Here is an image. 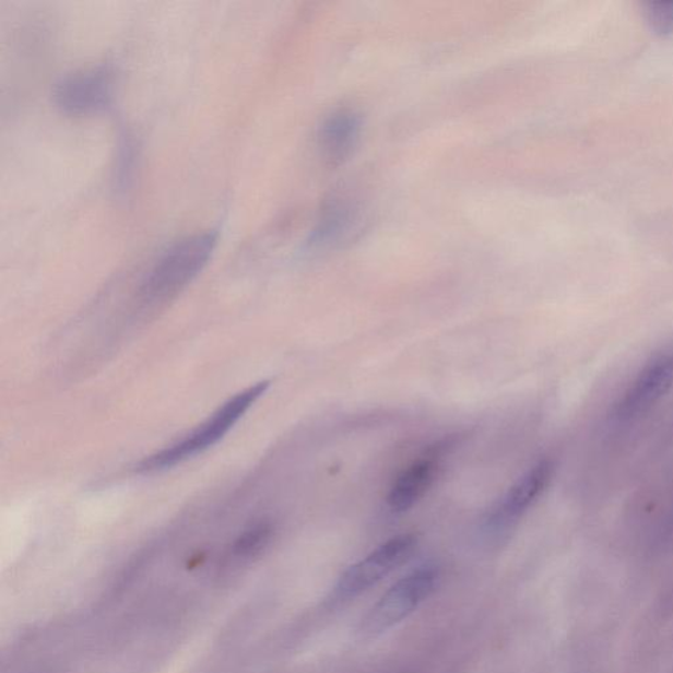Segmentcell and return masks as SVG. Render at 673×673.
<instances>
[{
    "label": "cell",
    "mask_w": 673,
    "mask_h": 673,
    "mask_svg": "<svg viewBox=\"0 0 673 673\" xmlns=\"http://www.w3.org/2000/svg\"><path fill=\"white\" fill-rule=\"evenodd\" d=\"M217 246L213 231L197 233L173 243L147 270L139 288V300L146 308L160 307L176 297L202 273Z\"/></svg>",
    "instance_id": "1"
},
{
    "label": "cell",
    "mask_w": 673,
    "mask_h": 673,
    "mask_svg": "<svg viewBox=\"0 0 673 673\" xmlns=\"http://www.w3.org/2000/svg\"><path fill=\"white\" fill-rule=\"evenodd\" d=\"M270 381L264 380L231 398L223 406L212 414V416L199 425L196 430L187 435L177 444L155 452L135 465L139 474H154V472L165 471L176 465L189 461V459L202 454L203 451L212 448L220 439L228 435L233 426L248 412L252 404L268 391Z\"/></svg>",
    "instance_id": "2"
},
{
    "label": "cell",
    "mask_w": 673,
    "mask_h": 673,
    "mask_svg": "<svg viewBox=\"0 0 673 673\" xmlns=\"http://www.w3.org/2000/svg\"><path fill=\"white\" fill-rule=\"evenodd\" d=\"M437 580L438 569L433 566L420 567L406 575L362 619L361 636L365 639L375 638L401 623L430 597Z\"/></svg>",
    "instance_id": "3"
},
{
    "label": "cell",
    "mask_w": 673,
    "mask_h": 673,
    "mask_svg": "<svg viewBox=\"0 0 673 673\" xmlns=\"http://www.w3.org/2000/svg\"><path fill=\"white\" fill-rule=\"evenodd\" d=\"M54 103L70 116H92L106 113L113 106L115 75L108 67L71 71L54 87Z\"/></svg>",
    "instance_id": "4"
},
{
    "label": "cell",
    "mask_w": 673,
    "mask_h": 673,
    "mask_svg": "<svg viewBox=\"0 0 673 673\" xmlns=\"http://www.w3.org/2000/svg\"><path fill=\"white\" fill-rule=\"evenodd\" d=\"M416 543V536L413 534H401L374 550L364 560L358 562L342 575L339 585L334 588V599L346 601L366 592L368 588L390 575L393 569L403 565L412 555Z\"/></svg>",
    "instance_id": "5"
},
{
    "label": "cell",
    "mask_w": 673,
    "mask_h": 673,
    "mask_svg": "<svg viewBox=\"0 0 673 673\" xmlns=\"http://www.w3.org/2000/svg\"><path fill=\"white\" fill-rule=\"evenodd\" d=\"M554 475V463L545 459L530 469L519 479L485 521V533L489 536H501L509 532L522 516L539 500L548 487Z\"/></svg>",
    "instance_id": "6"
},
{
    "label": "cell",
    "mask_w": 673,
    "mask_h": 673,
    "mask_svg": "<svg viewBox=\"0 0 673 673\" xmlns=\"http://www.w3.org/2000/svg\"><path fill=\"white\" fill-rule=\"evenodd\" d=\"M673 387V352L653 357L614 406V417L630 421L649 412Z\"/></svg>",
    "instance_id": "7"
},
{
    "label": "cell",
    "mask_w": 673,
    "mask_h": 673,
    "mask_svg": "<svg viewBox=\"0 0 673 673\" xmlns=\"http://www.w3.org/2000/svg\"><path fill=\"white\" fill-rule=\"evenodd\" d=\"M439 457L441 448L432 449L394 479L387 497L393 512L400 513L411 509L430 489L439 471Z\"/></svg>",
    "instance_id": "8"
},
{
    "label": "cell",
    "mask_w": 673,
    "mask_h": 673,
    "mask_svg": "<svg viewBox=\"0 0 673 673\" xmlns=\"http://www.w3.org/2000/svg\"><path fill=\"white\" fill-rule=\"evenodd\" d=\"M358 119L353 114L333 115L321 128L320 144L326 157L332 162L345 158L358 135Z\"/></svg>",
    "instance_id": "9"
},
{
    "label": "cell",
    "mask_w": 673,
    "mask_h": 673,
    "mask_svg": "<svg viewBox=\"0 0 673 673\" xmlns=\"http://www.w3.org/2000/svg\"><path fill=\"white\" fill-rule=\"evenodd\" d=\"M647 23L657 34H671L673 31V3H649L646 5Z\"/></svg>",
    "instance_id": "10"
},
{
    "label": "cell",
    "mask_w": 673,
    "mask_h": 673,
    "mask_svg": "<svg viewBox=\"0 0 673 673\" xmlns=\"http://www.w3.org/2000/svg\"><path fill=\"white\" fill-rule=\"evenodd\" d=\"M271 536V528L269 526H260L252 528L248 533L241 535L236 542L235 554L237 556L252 555L267 545Z\"/></svg>",
    "instance_id": "11"
},
{
    "label": "cell",
    "mask_w": 673,
    "mask_h": 673,
    "mask_svg": "<svg viewBox=\"0 0 673 673\" xmlns=\"http://www.w3.org/2000/svg\"><path fill=\"white\" fill-rule=\"evenodd\" d=\"M133 151L131 144L126 142L125 146L121 149L118 173V184L119 186H126L128 184L129 178H131V174L133 170Z\"/></svg>",
    "instance_id": "12"
}]
</instances>
